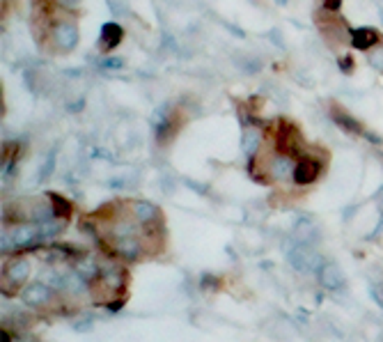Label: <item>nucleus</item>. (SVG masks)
<instances>
[{
    "label": "nucleus",
    "instance_id": "obj_1",
    "mask_svg": "<svg viewBox=\"0 0 383 342\" xmlns=\"http://www.w3.org/2000/svg\"><path fill=\"white\" fill-rule=\"evenodd\" d=\"M287 262L294 267V271L299 273H317L323 267V258L317 250L294 239H289L287 243Z\"/></svg>",
    "mask_w": 383,
    "mask_h": 342
},
{
    "label": "nucleus",
    "instance_id": "obj_2",
    "mask_svg": "<svg viewBox=\"0 0 383 342\" xmlns=\"http://www.w3.org/2000/svg\"><path fill=\"white\" fill-rule=\"evenodd\" d=\"M106 248L113 258L124 260V262H135L143 260L147 253V243H145V230L143 234H133V237H122V239H111L106 241Z\"/></svg>",
    "mask_w": 383,
    "mask_h": 342
},
{
    "label": "nucleus",
    "instance_id": "obj_3",
    "mask_svg": "<svg viewBox=\"0 0 383 342\" xmlns=\"http://www.w3.org/2000/svg\"><path fill=\"white\" fill-rule=\"evenodd\" d=\"M294 170H296V161H294V156L284 154V152L271 154L269 159L262 163L264 182H287V180H294Z\"/></svg>",
    "mask_w": 383,
    "mask_h": 342
},
{
    "label": "nucleus",
    "instance_id": "obj_4",
    "mask_svg": "<svg viewBox=\"0 0 383 342\" xmlns=\"http://www.w3.org/2000/svg\"><path fill=\"white\" fill-rule=\"evenodd\" d=\"M55 299H57V292L53 287H48L42 280L28 282L26 287H21V301L28 308H35V310L51 308L55 304Z\"/></svg>",
    "mask_w": 383,
    "mask_h": 342
},
{
    "label": "nucleus",
    "instance_id": "obj_5",
    "mask_svg": "<svg viewBox=\"0 0 383 342\" xmlns=\"http://www.w3.org/2000/svg\"><path fill=\"white\" fill-rule=\"evenodd\" d=\"M94 285H99L111 297H120V292H124V287H126V269L120 267V265H115V262H111V265L104 267L101 276H99V280L94 282Z\"/></svg>",
    "mask_w": 383,
    "mask_h": 342
},
{
    "label": "nucleus",
    "instance_id": "obj_6",
    "mask_svg": "<svg viewBox=\"0 0 383 342\" xmlns=\"http://www.w3.org/2000/svg\"><path fill=\"white\" fill-rule=\"evenodd\" d=\"M129 216L143 228H156L161 223V209L147 200L129 202Z\"/></svg>",
    "mask_w": 383,
    "mask_h": 342
},
{
    "label": "nucleus",
    "instance_id": "obj_7",
    "mask_svg": "<svg viewBox=\"0 0 383 342\" xmlns=\"http://www.w3.org/2000/svg\"><path fill=\"white\" fill-rule=\"evenodd\" d=\"M331 117L335 120V124L340 126V129H345L347 133H351V136H365L370 143H381L379 136L370 133L365 126H362L353 115H349L345 109H338V106H333V109H331Z\"/></svg>",
    "mask_w": 383,
    "mask_h": 342
},
{
    "label": "nucleus",
    "instance_id": "obj_8",
    "mask_svg": "<svg viewBox=\"0 0 383 342\" xmlns=\"http://www.w3.org/2000/svg\"><path fill=\"white\" fill-rule=\"evenodd\" d=\"M30 271H33L30 260H23V258L12 260L3 271V287L7 285V282H9V287H14V289L16 287H26Z\"/></svg>",
    "mask_w": 383,
    "mask_h": 342
},
{
    "label": "nucleus",
    "instance_id": "obj_9",
    "mask_svg": "<svg viewBox=\"0 0 383 342\" xmlns=\"http://www.w3.org/2000/svg\"><path fill=\"white\" fill-rule=\"evenodd\" d=\"M51 42L60 48V51H72L78 44V28L74 21H57L51 28Z\"/></svg>",
    "mask_w": 383,
    "mask_h": 342
},
{
    "label": "nucleus",
    "instance_id": "obj_10",
    "mask_svg": "<svg viewBox=\"0 0 383 342\" xmlns=\"http://www.w3.org/2000/svg\"><path fill=\"white\" fill-rule=\"evenodd\" d=\"M321 175V161L314 159V156H303L301 161H296V170H294V184L296 187H310L319 180Z\"/></svg>",
    "mask_w": 383,
    "mask_h": 342
},
{
    "label": "nucleus",
    "instance_id": "obj_11",
    "mask_svg": "<svg viewBox=\"0 0 383 342\" xmlns=\"http://www.w3.org/2000/svg\"><path fill=\"white\" fill-rule=\"evenodd\" d=\"M278 148H280V152L289 154V156H296L303 152V138H301V131L296 129V126L289 124V122H280Z\"/></svg>",
    "mask_w": 383,
    "mask_h": 342
},
{
    "label": "nucleus",
    "instance_id": "obj_12",
    "mask_svg": "<svg viewBox=\"0 0 383 342\" xmlns=\"http://www.w3.org/2000/svg\"><path fill=\"white\" fill-rule=\"evenodd\" d=\"M292 239L314 248V246L319 243V239H321V230H319V226H317V223H314L312 219H299L296 226H294Z\"/></svg>",
    "mask_w": 383,
    "mask_h": 342
},
{
    "label": "nucleus",
    "instance_id": "obj_13",
    "mask_svg": "<svg viewBox=\"0 0 383 342\" xmlns=\"http://www.w3.org/2000/svg\"><path fill=\"white\" fill-rule=\"evenodd\" d=\"M317 280L323 289L335 292L340 287H345V271H342L335 262H323V267L317 271Z\"/></svg>",
    "mask_w": 383,
    "mask_h": 342
},
{
    "label": "nucleus",
    "instance_id": "obj_14",
    "mask_svg": "<svg viewBox=\"0 0 383 342\" xmlns=\"http://www.w3.org/2000/svg\"><path fill=\"white\" fill-rule=\"evenodd\" d=\"M74 269L81 273V276H83L87 282H90V285H94V282L99 280L101 271H104L99 258H94V255H81V258H76Z\"/></svg>",
    "mask_w": 383,
    "mask_h": 342
},
{
    "label": "nucleus",
    "instance_id": "obj_15",
    "mask_svg": "<svg viewBox=\"0 0 383 342\" xmlns=\"http://www.w3.org/2000/svg\"><path fill=\"white\" fill-rule=\"evenodd\" d=\"M262 143H264V133H262L260 126H255V124L245 126V131H243V152H245L248 159H255V156L260 154Z\"/></svg>",
    "mask_w": 383,
    "mask_h": 342
},
{
    "label": "nucleus",
    "instance_id": "obj_16",
    "mask_svg": "<svg viewBox=\"0 0 383 342\" xmlns=\"http://www.w3.org/2000/svg\"><path fill=\"white\" fill-rule=\"evenodd\" d=\"M351 42H353V46L370 51V48H377L381 37L377 31H372V28H360V31H351Z\"/></svg>",
    "mask_w": 383,
    "mask_h": 342
},
{
    "label": "nucleus",
    "instance_id": "obj_17",
    "mask_svg": "<svg viewBox=\"0 0 383 342\" xmlns=\"http://www.w3.org/2000/svg\"><path fill=\"white\" fill-rule=\"evenodd\" d=\"M122 37H124L122 26H117V23H106V26H104V31H101L99 46L104 48V51H111V48H115L117 44L122 42Z\"/></svg>",
    "mask_w": 383,
    "mask_h": 342
},
{
    "label": "nucleus",
    "instance_id": "obj_18",
    "mask_svg": "<svg viewBox=\"0 0 383 342\" xmlns=\"http://www.w3.org/2000/svg\"><path fill=\"white\" fill-rule=\"evenodd\" d=\"M48 195V200H51L53 204V211H55V219H65V221H70L72 216V202L65 198V195L60 193H46Z\"/></svg>",
    "mask_w": 383,
    "mask_h": 342
},
{
    "label": "nucleus",
    "instance_id": "obj_19",
    "mask_svg": "<svg viewBox=\"0 0 383 342\" xmlns=\"http://www.w3.org/2000/svg\"><path fill=\"white\" fill-rule=\"evenodd\" d=\"M65 228H67V221H65V219L46 221V223H42V226H37V230H39V239H42V241L53 239V237H57V234H60Z\"/></svg>",
    "mask_w": 383,
    "mask_h": 342
},
{
    "label": "nucleus",
    "instance_id": "obj_20",
    "mask_svg": "<svg viewBox=\"0 0 383 342\" xmlns=\"http://www.w3.org/2000/svg\"><path fill=\"white\" fill-rule=\"evenodd\" d=\"M42 282H46L48 287H53L55 292H62V285H65V273L55 271L53 267H46L42 271V278H39Z\"/></svg>",
    "mask_w": 383,
    "mask_h": 342
},
{
    "label": "nucleus",
    "instance_id": "obj_21",
    "mask_svg": "<svg viewBox=\"0 0 383 342\" xmlns=\"http://www.w3.org/2000/svg\"><path fill=\"white\" fill-rule=\"evenodd\" d=\"M370 62L377 67V70L383 72V46L381 48H372V53H370Z\"/></svg>",
    "mask_w": 383,
    "mask_h": 342
},
{
    "label": "nucleus",
    "instance_id": "obj_22",
    "mask_svg": "<svg viewBox=\"0 0 383 342\" xmlns=\"http://www.w3.org/2000/svg\"><path fill=\"white\" fill-rule=\"evenodd\" d=\"M101 67H104V70H120L122 60H120V57H108V60L101 62Z\"/></svg>",
    "mask_w": 383,
    "mask_h": 342
},
{
    "label": "nucleus",
    "instance_id": "obj_23",
    "mask_svg": "<svg viewBox=\"0 0 383 342\" xmlns=\"http://www.w3.org/2000/svg\"><path fill=\"white\" fill-rule=\"evenodd\" d=\"M92 324H94V319H90V317H87V319H81V321H76V331H90L92 329Z\"/></svg>",
    "mask_w": 383,
    "mask_h": 342
},
{
    "label": "nucleus",
    "instance_id": "obj_24",
    "mask_svg": "<svg viewBox=\"0 0 383 342\" xmlns=\"http://www.w3.org/2000/svg\"><path fill=\"white\" fill-rule=\"evenodd\" d=\"M377 342H383V331H381V333L377 336Z\"/></svg>",
    "mask_w": 383,
    "mask_h": 342
},
{
    "label": "nucleus",
    "instance_id": "obj_25",
    "mask_svg": "<svg viewBox=\"0 0 383 342\" xmlns=\"http://www.w3.org/2000/svg\"><path fill=\"white\" fill-rule=\"evenodd\" d=\"M3 342H9V340H7V331H3Z\"/></svg>",
    "mask_w": 383,
    "mask_h": 342
}]
</instances>
